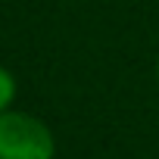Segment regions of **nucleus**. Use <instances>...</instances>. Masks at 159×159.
<instances>
[{
  "label": "nucleus",
  "instance_id": "1",
  "mask_svg": "<svg viewBox=\"0 0 159 159\" xmlns=\"http://www.w3.org/2000/svg\"><path fill=\"white\" fill-rule=\"evenodd\" d=\"M56 137L50 125L31 112H0V159H53Z\"/></svg>",
  "mask_w": 159,
  "mask_h": 159
},
{
  "label": "nucleus",
  "instance_id": "2",
  "mask_svg": "<svg viewBox=\"0 0 159 159\" xmlns=\"http://www.w3.org/2000/svg\"><path fill=\"white\" fill-rule=\"evenodd\" d=\"M16 94H19V81H16V75H13L7 66H0V112L13 109Z\"/></svg>",
  "mask_w": 159,
  "mask_h": 159
},
{
  "label": "nucleus",
  "instance_id": "3",
  "mask_svg": "<svg viewBox=\"0 0 159 159\" xmlns=\"http://www.w3.org/2000/svg\"><path fill=\"white\" fill-rule=\"evenodd\" d=\"M156 78H159V62H156Z\"/></svg>",
  "mask_w": 159,
  "mask_h": 159
}]
</instances>
